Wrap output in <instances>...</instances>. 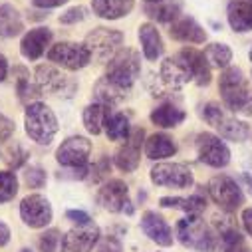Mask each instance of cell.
Masks as SVG:
<instances>
[{
  "label": "cell",
  "mask_w": 252,
  "mask_h": 252,
  "mask_svg": "<svg viewBox=\"0 0 252 252\" xmlns=\"http://www.w3.org/2000/svg\"><path fill=\"white\" fill-rule=\"evenodd\" d=\"M109 171H111V161H109L107 155H103L99 161H95L94 165H90V175H88L86 181H90V183H101L103 181L105 183Z\"/></svg>",
  "instance_id": "39"
},
{
  "label": "cell",
  "mask_w": 252,
  "mask_h": 252,
  "mask_svg": "<svg viewBox=\"0 0 252 252\" xmlns=\"http://www.w3.org/2000/svg\"><path fill=\"white\" fill-rule=\"evenodd\" d=\"M12 74L16 78V95H18L20 103H24V105L36 103L42 95V90L38 88V84L34 80H30V72L22 66H16L12 70Z\"/></svg>",
  "instance_id": "31"
},
{
  "label": "cell",
  "mask_w": 252,
  "mask_h": 252,
  "mask_svg": "<svg viewBox=\"0 0 252 252\" xmlns=\"http://www.w3.org/2000/svg\"><path fill=\"white\" fill-rule=\"evenodd\" d=\"M92 155V141L84 135H72L60 143L56 149V161L64 169L86 167Z\"/></svg>",
  "instance_id": "13"
},
{
  "label": "cell",
  "mask_w": 252,
  "mask_h": 252,
  "mask_svg": "<svg viewBox=\"0 0 252 252\" xmlns=\"http://www.w3.org/2000/svg\"><path fill=\"white\" fill-rule=\"evenodd\" d=\"M207 195L224 213H234L244 205V193L236 179L228 175H215L207 183Z\"/></svg>",
  "instance_id": "6"
},
{
  "label": "cell",
  "mask_w": 252,
  "mask_h": 252,
  "mask_svg": "<svg viewBox=\"0 0 252 252\" xmlns=\"http://www.w3.org/2000/svg\"><path fill=\"white\" fill-rule=\"evenodd\" d=\"M101 238V230L97 224H88V226H76L68 230L62 236V252H92L95 244Z\"/></svg>",
  "instance_id": "17"
},
{
  "label": "cell",
  "mask_w": 252,
  "mask_h": 252,
  "mask_svg": "<svg viewBox=\"0 0 252 252\" xmlns=\"http://www.w3.org/2000/svg\"><path fill=\"white\" fill-rule=\"evenodd\" d=\"M183 2L181 0H161V2H145L143 10L151 20L161 24H173L181 16Z\"/></svg>",
  "instance_id": "30"
},
{
  "label": "cell",
  "mask_w": 252,
  "mask_h": 252,
  "mask_svg": "<svg viewBox=\"0 0 252 252\" xmlns=\"http://www.w3.org/2000/svg\"><path fill=\"white\" fill-rule=\"evenodd\" d=\"M240 179L246 183L248 191H250V195H252V175H250V173H242V175H240Z\"/></svg>",
  "instance_id": "49"
},
{
  "label": "cell",
  "mask_w": 252,
  "mask_h": 252,
  "mask_svg": "<svg viewBox=\"0 0 252 252\" xmlns=\"http://www.w3.org/2000/svg\"><path fill=\"white\" fill-rule=\"evenodd\" d=\"M135 8V0H92V10L97 18L119 20L131 14Z\"/></svg>",
  "instance_id": "28"
},
{
  "label": "cell",
  "mask_w": 252,
  "mask_h": 252,
  "mask_svg": "<svg viewBox=\"0 0 252 252\" xmlns=\"http://www.w3.org/2000/svg\"><path fill=\"white\" fill-rule=\"evenodd\" d=\"M220 236V242H222V252H252L246 242H244V236L240 234V230L236 226H230V224H224L219 232Z\"/></svg>",
  "instance_id": "35"
},
{
  "label": "cell",
  "mask_w": 252,
  "mask_h": 252,
  "mask_svg": "<svg viewBox=\"0 0 252 252\" xmlns=\"http://www.w3.org/2000/svg\"><path fill=\"white\" fill-rule=\"evenodd\" d=\"M240 220H242L244 230L252 236V209H244V211H242V215H240Z\"/></svg>",
  "instance_id": "46"
},
{
  "label": "cell",
  "mask_w": 252,
  "mask_h": 252,
  "mask_svg": "<svg viewBox=\"0 0 252 252\" xmlns=\"http://www.w3.org/2000/svg\"><path fill=\"white\" fill-rule=\"evenodd\" d=\"M10 242V228L4 220H0V248Z\"/></svg>",
  "instance_id": "47"
},
{
  "label": "cell",
  "mask_w": 252,
  "mask_h": 252,
  "mask_svg": "<svg viewBox=\"0 0 252 252\" xmlns=\"http://www.w3.org/2000/svg\"><path fill=\"white\" fill-rule=\"evenodd\" d=\"M159 78L161 82L171 88V90H181L183 86H187L189 82H193L189 72L183 68V64L175 58V56H169L161 62V68H159Z\"/></svg>",
  "instance_id": "24"
},
{
  "label": "cell",
  "mask_w": 252,
  "mask_h": 252,
  "mask_svg": "<svg viewBox=\"0 0 252 252\" xmlns=\"http://www.w3.org/2000/svg\"><path fill=\"white\" fill-rule=\"evenodd\" d=\"M145 157L151 159V161H163V159H169L177 153V143L171 135L167 133H153L147 137L145 141Z\"/></svg>",
  "instance_id": "29"
},
{
  "label": "cell",
  "mask_w": 252,
  "mask_h": 252,
  "mask_svg": "<svg viewBox=\"0 0 252 252\" xmlns=\"http://www.w3.org/2000/svg\"><path fill=\"white\" fill-rule=\"evenodd\" d=\"M86 18H88V8H86V6H72V8H68L66 12H62L58 20H60V24L72 26V24L84 22Z\"/></svg>",
  "instance_id": "41"
},
{
  "label": "cell",
  "mask_w": 252,
  "mask_h": 252,
  "mask_svg": "<svg viewBox=\"0 0 252 252\" xmlns=\"http://www.w3.org/2000/svg\"><path fill=\"white\" fill-rule=\"evenodd\" d=\"M60 246H62V232L58 228H48L38 238L40 252H58Z\"/></svg>",
  "instance_id": "38"
},
{
  "label": "cell",
  "mask_w": 252,
  "mask_h": 252,
  "mask_svg": "<svg viewBox=\"0 0 252 252\" xmlns=\"http://www.w3.org/2000/svg\"><path fill=\"white\" fill-rule=\"evenodd\" d=\"M52 38H54V32L48 26H38V28L28 30L22 36V40H20V54H22V58H26L30 62L40 60L44 56V52L50 50Z\"/></svg>",
  "instance_id": "18"
},
{
  "label": "cell",
  "mask_w": 252,
  "mask_h": 252,
  "mask_svg": "<svg viewBox=\"0 0 252 252\" xmlns=\"http://www.w3.org/2000/svg\"><path fill=\"white\" fill-rule=\"evenodd\" d=\"M58 129H60L58 117L48 103L36 101V103L26 105V109H24V131L34 143L50 145L54 141Z\"/></svg>",
  "instance_id": "2"
},
{
  "label": "cell",
  "mask_w": 252,
  "mask_h": 252,
  "mask_svg": "<svg viewBox=\"0 0 252 252\" xmlns=\"http://www.w3.org/2000/svg\"><path fill=\"white\" fill-rule=\"evenodd\" d=\"M195 149H197V157L201 163H205L207 167L213 169H222L230 163V149L228 145L222 141V137L215 135V133H199L197 141H195Z\"/></svg>",
  "instance_id": "12"
},
{
  "label": "cell",
  "mask_w": 252,
  "mask_h": 252,
  "mask_svg": "<svg viewBox=\"0 0 252 252\" xmlns=\"http://www.w3.org/2000/svg\"><path fill=\"white\" fill-rule=\"evenodd\" d=\"M143 234L155 242L157 246H171L173 244V228L169 226V222L155 211H145L141 215V222H139Z\"/></svg>",
  "instance_id": "19"
},
{
  "label": "cell",
  "mask_w": 252,
  "mask_h": 252,
  "mask_svg": "<svg viewBox=\"0 0 252 252\" xmlns=\"http://www.w3.org/2000/svg\"><path fill=\"white\" fill-rule=\"evenodd\" d=\"M175 58L183 64V68L189 72V76H191V80L199 86V88H205L211 84L213 80V72H211V66H209V62L205 58L203 52H199L197 48H191V46H187V48H181Z\"/></svg>",
  "instance_id": "16"
},
{
  "label": "cell",
  "mask_w": 252,
  "mask_h": 252,
  "mask_svg": "<svg viewBox=\"0 0 252 252\" xmlns=\"http://www.w3.org/2000/svg\"><path fill=\"white\" fill-rule=\"evenodd\" d=\"M145 2H161V0H145Z\"/></svg>",
  "instance_id": "50"
},
{
  "label": "cell",
  "mask_w": 252,
  "mask_h": 252,
  "mask_svg": "<svg viewBox=\"0 0 252 252\" xmlns=\"http://www.w3.org/2000/svg\"><path fill=\"white\" fill-rule=\"evenodd\" d=\"M92 252H123V246L115 236H101Z\"/></svg>",
  "instance_id": "42"
},
{
  "label": "cell",
  "mask_w": 252,
  "mask_h": 252,
  "mask_svg": "<svg viewBox=\"0 0 252 252\" xmlns=\"http://www.w3.org/2000/svg\"><path fill=\"white\" fill-rule=\"evenodd\" d=\"M149 179L157 187L167 189H189L195 185V177L189 165L185 163H157L149 171Z\"/></svg>",
  "instance_id": "9"
},
{
  "label": "cell",
  "mask_w": 252,
  "mask_h": 252,
  "mask_svg": "<svg viewBox=\"0 0 252 252\" xmlns=\"http://www.w3.org/2000/svg\"><path fill=\"white\" fill-rule=\"evenodd\" d=\"M97 205L107 213H127L133 215V207L129 201V187L121 179H107L95 195Z\"/></svg>",
  "instance_id": "10"
},
{
  "label": "cell",
  "mask_w": 252,
  "mask_h": 252,
  "mask_svg": "<svg viewBox=\"0 0 252 252\" xmlns=\"http://www.w3.org/2000/svg\"><path fill=\"white\" fill-rule=\"evenodd\" d=\"M68 0H32V4L36 8H42V10H48V8H58V6H64Z\"/></svg>",
  "instance_id": "45"
},
{
  "label": "cell",
  "mask_w": 252,
  "mask_h": 252,
  "mask_svg": "<svg viewBox=\"0 0 252 252\" xmlns=\"http://www.w3.org/2000/svg\"><path fill=\"white\" fill-rule=\"evenodd\" d=\"M205 58L209 62L211 68H219V70H226L230 68V62H232V50L226 44L220 42H213L205 48Z\"/></svg>",
  "instance_id": "34"
},
{
  "label": "cell",
  "mask_w": 252,
  "mask_h": 252,
  "mask_svg": "<svg viewBox=\"0 0 252 252\" xmlns=\"http://www.w3.org/2000/svg\"><path fill=\"white\" fill-rule=\"evenodd\" d=\"M105 78L119 88L131 92L133 84L141 76V54L133 48H121L105 66Z\"/></svg>",
  "instance_id": "5"
},
{
  "label": "cell",
  "mask_w": 252,
  "mask_h": 252,
  "mask_svg": "<svg viewBox=\"0 0 252 252\" xmlns=\"http://www.w3.org/2000/svg\"><path fill=\"white\" fill-rule=\"evenodd\" d=\"M219 92L222 103L232 113H252V88L240 68H226L219 78Z\"/></svg>",
  "instance_id": "1"
},
{
  "label": "cell",
  "mask_w": 252,
  "mask_h": 252,
  "mask_svg": "<svg viewBox=\"0 0 252 252\" xmlns=\"http://www.w3.org/2000/svg\"><path fill=\"white\" fill-rule=\"evenodd\" d=\"M6 78H8V60L2 52H0V84H2Z\"/></svg>",
  "instance_id": "48"
},
{
  "label": "cell",
  "mask_w": 252,
  "mask_h": 252,
  "mask_svg": "<svg viewBox=\"0 0 252 252\" xmlns=\"http://www.w3.org/2000/svg\"><path fill=\"white\" fill-rule=\"evenodd\" d=\"M127 94H129L127 90L119 88L117 84H113L105 76H101L95 82V86H94V101L95 103H101V105H105L109 109H113L115 105H119L125 97H127Z\"/></svg>",
  "instance_id": "26"
},
{
  "label": "cell",
  "mask_w": 252,
  "mask_h": 252,
  "mask_svg": "<svg viewBox=\"0 0 252 252\" xmlns=\"http://www.w3.org/2000/svg\"><path fill=\"white\" fill-rule=\"evenodd\" d=\"M109 107L101 105V103H90L84 113H82V119H84V127L90 135H99L103 131V121H105V115H107Z\"/></svg>",
  "instance_id": "33"
},
{
  "label": "cell",
  "mask_w": 252,
  "mask_h": 252,
  "mask_svg": "<svg viewBox=\"0 0 252 252\" xmlns=\"http://www.w3.org/2000/svg\"><path fill=\"white\" fill-rule=\"evenodd\" d=\"M149 119L153 125H157L161 129H175L187 119V113L173 101H165V103L157 105L155 109H151Z\"/></svg>",
  "instance_id": "25"
},
{
  "label": "cell",
  "mask_w": 252,
  "mask_h": 252,
  "mask_svg": "<svg viewBox=\"0 0 252 252\" xmlns=\"http://www.w3.org/2000/svg\"><path fill=\"white\" fill-rule=\"evenodd\" d=\"M24 30L22 14L16 6L4 2L0 4V38H16Z\"/></svg>",
  "instance_id": "32"
},
{
  "label": "cell",
  "mask_w": 252,
  "mask_h": 252,
  "mask_svg": "<svg viewBox=\"0 0 252 252\" xmlns=\"http://www.w3.org/2000/svg\"><path fill=\"white\" fill-rule=\"evenodd\" d=\"M137 36H139V42H141V50H143L145 60L157 62L163 56V52H165V42L161 38V32L157 30V26L151 24V22H143L139 26Z\"/></svg>",
  "instance_id": "23"
},
{
  "label": "cell",
  "mask_w": 252,
  "mask_h": 252,
  "mask_svg": "<svg viewBox=\"0 0 252 252\" xmlns=\"http://www.w3.org/2000/svg\"><path fill=\"white\" fill-rule=\"evenodd\" d=\"M159 205H161L163 209H177V211H183V213L189 215V217L201 215V213L207 209V189H205V187H199L191 197H161V199H159Z\"/></svg>",
  "instance_id": "21"
},
{
  "label": "cell",
  "mask_w": 252,
  "mask_h": 252,
  "mask_svg": "<svg viewBox=\"0 0 252 252\" xmlns=\"http://www.w3.org/2000/svg\"><path fill=\"white\" fill-rule=\"evenodd\" d=\"M16 131V125L10 117H6L4 113H0V143L4 141H10V137L14 135Z\"/></svg>",
  "instance_id": "43"
},
{
  "label": "cell",
  "mask_w": 252,
  "mask_h": 252,
  "mask_svg": "<svg viewBox=\"0 0 252 252\" xmlns=\"http://www.w3.org/2000/svg\"><path fill=\"white\" fill-rule=\"evenodd\" d=\"M66 219L70 222H74L76 226H88V224H92V217L86 211H78V209L66 211Z\"/></svg>",
  "instance_id": "44"
},
{
  "label": "cell",
  "mask_w": 252,
  "mask_h": 252,
  "mask_svg": "<svg viewBox=\"0 0 252 252\" xmlns=\"http://www.w3.org/2000/svg\"><path fill=\"white\" fill-rule=\"evenodd\" d=\"M169 36L181 44H205L207 30L189 14H181L169 28Z\"/></svg>",
  "instance_id": "20"
},
{
  "label": "cell",
  "mask_w": 252,
  "mask_h": 252,
  "mask_svg": "<svg viewBox=\"0 0 252 252\" xmlns=\"http://www.w3.org/2000/svg\"><path fill=\"white\" fill-rule=\"evenodd\" d=\"M179 242L189 248V250H195V252H215L219 238L217 232L213 230L211 224H207L201 215L195 217H185L177 222V230H175Z\"/></svg>",
  "instance_id": "3"
},
{
  "label": "cell",
  "mask_w": 252,
  "mask_h": 252,
  "mask_svg": "<svg viewBox=\"0 0 252 252\" xmlns=\"http://www.w3.org/2000/svg\"><path fill=\"white\" fill-rule=\"evenodd\" d=\"M228 26L238 32H252V0H228L226 2Z\"/></svg>",
  "instance_id": "22"
},
{
  "label": "cell",
  "mask_w": 252,
  "mask_h": 252,
  "mask_svg": "<svg viewBox=\"0 0 252 252\" xmlns=\"http://www.w3.org/2000/svg\"><path fill=\"white\" fill-rule=\"evenodd\" d=\"M18 195V177L14 171H0V205L10 203Z\"/></svg>",
  "instance_id": "36"
},
{
  "label": "cell",
  "mask_w": 252,
  "mask_h": 252,
  "mask_svg": "<svg viewBox=\"0 0 252 252\" xmlns=\"http://www.w3.org/2000/svg\"><path fill=\"white\" fill-rule=\"evenodd\" d=\"M26 161H28V151H26L20 143H12V145H8V149H6V157H4V163L8 165V169L16 171V169L24 167Z\"/></svg>",
  "instance_id": "37"
},
{
  "label": "cell",
  "mask_w": 252,
  "mask_h": 252,
  "mask_svg": "<svg viewBox=\"0 0 252 252\" xmlns=\"http://www.w3.org/2000/svg\"><path fill=\"white\" fill-rule=\"evenodd\" d=\"M131 123H129V117L121 113V111H115V109H109L107 115H105V121H103V131L107 135L109 141H115V143H123L127 141L129 135H131Z\"/></svg>",
  "instance_id": "27"
},
{
  "label": "cell",
  "mask_w": 252,
  "mask_h": 252,
  "mask_svg": "<svg viewBox=\"0 0 252 252\" xmlns=\"http://www.w3.org/2000/svg\"><path fill=\"white\" fill-rule=\"evenodd\" d=\"M20 219L30 228H46L54 219L50 201L40 193L26 195L20 201Z\"/></svg>",
  "instance_id": "14"
},
{
  "label": "cell",
  "mask_w": 252,
  "mask_h": 252,
  "mask_svg": "<svg viewBox=\"0 0 252 252\" xmlns=\"http://www.w3.org/2000/svg\"><path fill=\"white\" fill-rule=\"evenodd\" d=\"M84 44L88 46L92 60L95 62H109L123 46V34L115 28H105V26H97L92 32H88Z\"/></svg>",
  "instance_id": "8"
},
{
  "label": "cell",
  "mask_w": 252,
  "mask_h": 252,
  "mask_svg": "<svg viewBox=\"0 0 252 252\" xmlns=\"http://www.w3.org/2000/svg\"><path fill=\"white\" fill-rule=\"evenodd\" d=\"M199 115L219 131V137L228 139V141H236L242 143L248 139L250 135V127L246 121H240L238 117H234L232 113H228L220 103L209 101L205 105H201Z\"/></svg>",
  "instance_id": "4"
},
{
  "label": "cell",
  "mask_w": 252,
  "mask_h": 252,
  "mask_svg": "<svg viewBox=\"0 0 252 252\" xmlns=\"http://www.w3.org/2000/svg\"><path fill=\"white\" fill-rule=\"evenodd\" d=\"M250 60H252V50H250Z\"/></svg>",
  "instance_id": "51"
},
{
  "label": "cell",
  "mask_w": 252,
  "mask_h": 252,
  "mask_svg": "<svg viewBox=\"0 0 252 252\" xmlns=\"http://www.w3.org/2000/svg\"><path fill=\"white\" fill-rule=\"evenodd\" d=\"M34 82L38 84L42 94L60 95V97H72L74 92L78 90V84L72 78L62 74L58 68L50 64H42L34 70Z\"/></svg>",
  "instance_id": "11"
},
{
  "label": "cell",
  "mask_w": 252,
  "mask_h": 252,
  "mask_svg": "<svg viewBox=\"0 0 252 252\" xmlns=\"http://www.w3.org/2000/svg\"><path fill=\"white\" fill-rule=\"evenodd\" d=\"M145 147V131L143 127H133L127 141L115 151L113 163L123 173H133L141 163V149Z\"/></svg>",
  "instance_id": "15"
},
{
  "label": "cell",
  "mask_w": 252,
  "mask_h": 252,
  "mask_svg": "<svg viewBox=\"0 0 252 252\" xmlns=\"http://www.w3.org/2000/svg\"><path fill=\"white\" fill-rule=\"evenodd\" d=\"M48 177H46V171L38 165H30L24 169V183L30 187V189H42L46 185Z\"/></svg>",
  "instance_id": "40"
},
{
  "label": "cell",
  "mask_w": 252,
  "mask_h": 252,
  "mask_svg": "<svg viewBox=\"0 0 252 252\" xmlns=\"http://www.w3.org/2000/svg\"><path fill=\"white\" fill-rule=\"evenodd\" d=\"M48 60L62 70L78 72V70H84L92 62V54H90V50L84 42L64 40V42H58V44L50 46Z\"/></svg>",
  "instance_id": "7"
}]
</instances>
